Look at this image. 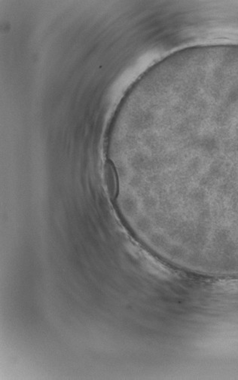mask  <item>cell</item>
I'll list each match as a JSON object with an SVG mask.
<instances>
[{
  "instance_id": "1",
  "label": "cell",
  "mask_w": 238,
  "mask_h": 380,
  "mask_svg": "<svg viewBox=\"0 0 238 380\" xmlns=\"http://www.w3.org/2000/svg\"><path fill=\"white\" fill-rule=\"evenodd\" d=\"M105 176L109 192L111 196H116V171L111 161H106L105 164Z\"/></svg>"
}]
</instances>
